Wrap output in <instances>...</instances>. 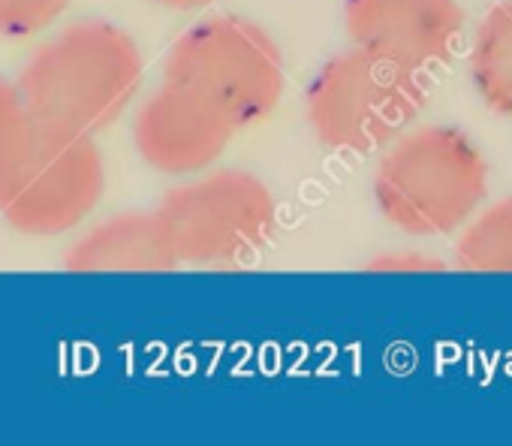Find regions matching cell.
Listing matches in <instances>:
<instances>
[{
    "label": "cell",
    "mask_w": 512,
    "mask_h": 446,
    "mask_svg": "<svg viewBox=\"0 0 512 446\" xmlns=\"http://www.w3.org/2000/svg\"><path fill=\"white\" fill-rule=\"evenodd\" d=\"M145 61L136 40L100 19L49 37L19 73V91L37 127L97 136L136 100Z\"/></svg>",
    "instance_id": "obj_1"
},
{
    "label": "cell",
    "mask_w": 512,
    "mask_h": 446,
    "mask_svg": "<svg viewBox=\"0 0 512 446\" xmlns=\"http://www.w3.org/2000/svg\"><path fill=\"white\" fill-rule=\"evenodd\" d=\"M488 193V166L476 142L446 124L404 130L383 148L374 199L395 230L431 239L461 230Z\"/></svg>",
    "instance_id": "obj_2"
},
{
    "label": "cell",
    "mask_w": 512,
    "mask_h": 446,
    "mask_svg": "<svg viewBox=\"0 0 512 446\" xmlns=\"http://www.w3.org/2000/svg\"><path fill=\"white\" fill-rule=\"evenodd\" d=\"M166 82L196 94L232 130L266 121L287 88L278 43L241 16H211L190 25L169 49Z\"/></svg>",
    "instance_id": "obj_3"
},
{
    "label": "cell",
    "mask_w": 512,
    "mask_h": 446,
    "mask_svg": "<svg viewBox=\"0 0 512 446\" xmlns=\"http://www.w3.org/2000/svg\"><path fill=\"white\" fill-rule=\"evenodd\" d=\"M178 266L241 269L278 230L269 184L244 169H205L172 187L154 208Z\"/></svg>",
    "instance_id": "obj_4"
},
{
    "label": "cell",
    "mask_w": 512,
    "mask_h": 446,
    "mask_svg": "<svg viewBox=\"0 0 512 446\" xmlns=\"http://www.w3.org/2000/svg\"><path fill=\"white\" fill-rule=\"evenodd\" d=\"M425 73L350 49L329 58L305 91L308 127L338 154H374L398 139L425 109Z\"/></svg>",
    "instance_id": "obj_5"
},
{
    "label": "cell",
    "mask_w": 512,
    "mask_h": 446,
    "mask_svg": "<svg viewBox=\"0 0 512 446\" xmlns=\"http://www.w3.org/2000/svg\"><path fill=\"white\" fill-rule=\"evenodd\" d=\"M106 190V160L94 136L31 127L0 166V217L34 239L73 233Z\"/></svg>",
    "instance_id": "obj_6"
},
{
    "label": "cell",
    "mask_w": 512,
    "mask_h": 446,
    "mask_svg": "<svg viewBox=\"0 0 512 446\" xmlns=\"http://www.w3.org/2000/svg\"><path fill=\"white\" fill-rule=\"evenodd\" d=\"M344 28L353 49L428 73L452 58L464 13L458 0H344Z\"/></svg>",
    "instance_id": "obj_7"
},
{
    "label": "cell",
    "mask_w": 512,
    "mask_h": 446,
    "mask_svg": "<svg viewBox=\"0 0 512 446\" xmlns=\"http://www.w3.org/2000/svg\"><path fill=\"white\" fill-rule=\"evenodd\" d=\"M232 127L196 94L163 82L142 100L133 118V145L142 163L160 175L190 178L211 169L229 139Z\"/></svg>",
    "instance_id": "obj_8"
},
{
    "label": "cell",
    "mask_w": 512,
    "mask_h": 446,
    "mask_svg": "<svg viewBox=\"0 0 512 446\" xmlns=\"http://www.w3.org/2000/svg\"><path fill=\"white\" fill-rule=\"evenodd\" d=\"M70 272H169L175 254L154 211H127L85 230L64 257Z\"/></svg>",
    "instance_id": "obj_9"
},
{
    "label": "cell",
    "mask_w": 512,
    "mask_h": 446,
    "mask_svg": "<svg viewBox=\"0 0 512 446\" xmlns=\"http://www.w3.org/2000/svg\"><path fill=\"white\" fill-rule=\"evenodd\" d=\"M470 76L488 109L512 118V0H500L482 19L473 40Z\"/></svg>",
    "instance_id": "obj_10"
},
{
    "label": "cell",
    "mask_w": 512,
    "mask_h": 446,
    "mask_svg": "<svg viewBox=\"0 0 512 446\" xmlns=\"http://www.w3.org/2000/svg\"><path fill=\"white\" fill-rule=\"evenodd\" d=\"M461 272H512V196L485 208L455 242Z\"/></svg>",
    "instance_id": "obj_11"
},
{
    "label": "cell",
    "mask_w": 512,
    "mask_h": 446,
    "mask_svg": "<svg viewBox=\"0 0 512 446\" xmlns=\"http://www.w3.org/2000/svg\"><path fill=\"white\" fill-rule=\"evenodd\" d=\"M73 0H0V37L22 40L49 31Z\"/></svg>",
    "instance_id": "obj_12"
},
{
    "label": "cell",
    "mask_w": 512,
    "mask_h": 446,
    "mask_svg": "<svg viewBox=\"0 0 512 446\" xmlns=\"http://www.w3.org/2000/svg\"><path fill=\"white\" fill-rule=\"evenodd\" d=\"M34 121L28 115L25 97L16 82L0 76V166L22 145V139L31 133Z\"/></svg>",
    "instance_id": "obj_13"
},
{
    "label": "cell",
    "mask_w": 512,
    "mask_h": 446,
    "mask_svg": "<svg viewBox=\"0 0 512 446\" xmlns=\"http://www.w3.org/2000/svg\"><path fill=\"white\" fill-rule=\"evenodd\" d=\"M368 272H443V263L416 251H404V254H383L371 260Z\"/></svg>",
    "instance_id": "obj_14"
},
{
    "label": "cell",
    "mask_w": 512,
    "mask_h": 446,
    "mask_svg": "<svg viewBox=\"0 0 512 446\" xmlns=\"http://www.w3.org/2000/svg\"><path fill=\"white\" fill-rule=\"evenodd\" d=\"M157 7L163 10H178V13H193V10H202V7H211L214 0H154Z\"/></svg>",
    "instance_id": "obj_15"
}]
</instances>
